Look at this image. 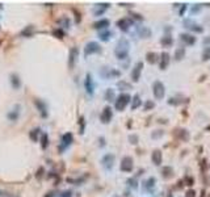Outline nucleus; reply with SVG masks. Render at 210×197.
<instances>
[{"label":"nucleus","instance_id":"1","mask_svg":"<svg viewBox=\"0 0 210 197\" xmlns=\"http://www.w3.org/2000/svg\"><path fill=\"white\" fill-rule=\"evenodd\" d=\"M129 50H130V43L129 41L122 37V38L118 39L117 45H116V49H114V55L118 60H123L127 58L129 55Z\"/></svg>","mask_w":210,"mask_h":197},{"label":"nucleus","instance_id":"2","mask_svg":"<svg viewBox=\"0 0 210 197\" xmlns=\"http://www.w3.org/2000/svg\"><path fill=\"white\" fill-rule=\"evenodd\" d=\"M131 99H133V97H131L129 93H121L120 96L116 99V104H114L116 109H117L118 112L125 110V108L131 102Z\"/></svg>","mask_w":210,"mask_h":197},{"label":"nucleus","instance_id":"3","mask_svg":"<svg viewBox=\"0 0 210 197\" xmlns=\"http://www.w3.org/2000/svg\"><path fill=\"white\" fill-rule=\"evenodd\" d=\"M100 75L104 79H112V78L121 76V72L118 70H116V68L110 67V66H102V67L100 68Z\"/></svg>","mask_w":210,"mask_h":197},{"label":"nucleus","instance_id":"4","mask_svg":"<svg viewBox=\"0 0 210 197\" xmlns=\"http://www.w3.org/2000/svg\"><path fill=\"white\" fill-rule=\"evenodd\" d=\"M152 93L156 100H162L165 96V87L160 80H155L152 84Z\"/></svg>","mask_w":210,"mask_h":197},{"label":"nucleus","instance_id":"5","mask_svg":"<svg viewBox=\"0 0 210 197\" xmlns=\"http://www.w3.org/2000/svg\"><path fill=\"white\" fill-rule=\"evenodd\" d=\"M183 24H184V28L193 32V33H202L204 32V28L200 24H197L194 20H192V18H185Z\"/></svg>","mask_w":210,"mask_h":197},{"label":"nucleus","instance_id":"6","mask_svg":"<svg viewBox=\"0 0 210 197\" xmlns=\"http://www.w3.org/2000/svg\"><path fill=\"white\" fill-rule=\"evenodd\" d=\"M101 50L102 49H101V46H100V43H97V42H94V41H91L85 45V47H84V55H85V57H89V55H92V54L101 53Z\"/></svg>","mask_w":210,"mask_h":197},{"label":"nucleus","instance_id":"7","mask_svg":"<svg viewBox=\"0 0 210 197\" xmlns=\"http://www.w3.org/2000/svg\"><path fill=\"white\" fill-rule=\"evenodd\" d=\"M120 170L122 172H131L134 170V160L131 156H123L122 160H121V164H120Z\"/></svg>","mask_w":210,"mask_h":197},{"label":"nucleus","instance_id":"8","mask_svg":"<svg viewBox=\"0 0 210 197\" xmlns=\"http://www.w3.org/2000/svg\"><path fill=\"white\" fill-rule=\"evenodd\" d=\"M142 70H143V62L139 60V62H136L135 64H134L133 70H131V80H133L134 83H136V81L141 79Z\"/></svg>","mask_w":210,"mask_h":197},{"label":"nucleus","instance_id":"9","mask_svg":"<svg viewBox=\"0 0 210 197\" xmlns=\"http://www.w3.org/2000/svg\"><path fill=\"white\" fill-rule=\"evenodd\" d=\"M114 160H116V158L113 154H105L104 156L101 158V165L105 170L110 171L113 168V165H114Z\"/></svg>","mask_w":210,"mask_h":197},{"label":"nucleus","instance_id":"10","mask_svg":"<svg viewBox=\"0 0 210 197\" xmlns=\"http://www.w3.org/2000/svg\"><path fill=\"white\" fill-rule=\"evenodd\" d=\"M116 25L118 26V29H120V30L127 32L129 28L133 25V20H131L130 17H122V18H120V20H117Z\"/></svg>","mask_w":210,"mask_h":197},{"label":"nucleus","instance_id":"11","mask_svg":"<svg viewBox=\"0 0 210 197\" xmlns=\"http://www.w3.org/2000/svg\"><path fill=\"white\" fill-rule=\"evenodd\" d=\"M113 118V110L110 107H105L101 112V116H100V120H101L102 123H109Z\"/></svg>","mask_w":210,"mask_h":197},{"label":"nucleus","instance_id":"12","mask_svg":"<svg viewBox=\"0 0 210 197\" xmlns=\"http://www.w3.org/2000/svg\"><path fill=\"white\" fill-rule=\"evenodd\" d=\"M84 87H85V91L89 96H93V92H94V83H93V79H92L91 74H87L85 76V80H84Z\"/></svg>","mask_w":210,"mask_h":197},{"label":"nucleus","instance_id":"13","mask_svg":"<svg viewBox=\"0 0 210 197\" xmlns=\"http://www.w3.org/2000/svg\"><path fill=\"white\" fill-rule=\"evenodd\" d=\"M109 7H110L109 3H97V4H94L93 9H92V13H93L94 16H101L102 13H105V11Z\"/></svg>","mask_w":210,"mask_h":197},{"label":"nucleus","instance_id":"14","mask_svg":"<svg viewBox=\"0 0 210 197\" xmlns=\"http://www.w3.org/2000/svg\"><path fill=\"white\" fill-rule=\"evenodd\" d=\"M173 135L176 137V139L183 142H188L189 141V131L186 129H175Z\"/></svg>","mask_w":210,"mask_h":197},{"label":"nucleus","instance_id":"15","mask_svg":"<svg viewBox=\"0 0 210 197\" xmlns=\"http://www.w3.org/2000/svg\"><path fill=\"white\" fill-rule=\"evenodd\" d=\"M169 62H171V57H169V54H168L167 51H163L162 54H160V59H159V68L160 70H167V67H168V64H169Z\"/></svg>","mask_w":210,"mask_h":197},{"label":"nucleus","instance_id":"16","mask_svg":"<svg viewBox=\"0 0 210 197\" xmlns=\"http://www.w3.org/2000/svg\"><path fill=\"white\" fill-rule=\"evenodd\" d=\"M155 184H156V179H155L154 176H151V177H148L147 180H144L143 183H142V188L146 192H152L155 188Z\"/></svg>","mask_w":210,"mask_h":197},{"label":"nucleus","instance_id":"17","mask_svg":"<svg viewBox=\"0 0 210 197\" xmlns=\"http://www.w3.org/2000/svg\"><path fill=\"white\" fill-rule=\"evenodd\" d=\"M178 38H180V41L183 42V43L185 45H194L197 41V38L194 36H192V34L189 33H181L180 36H178Z\"/></svg>","mask_w":210,"mask_h":197},{"label":"nucleus","instance_id":"18","mask_svg":"<svg viewBox=\"0 0 210 197\" xmlns=\"http://www.w3.org/2000/svg\"><path fill=\"white\" fill-rule=\"evenodd\" d=\"M151 160H152V163H154L155 165H160V164H162V162H163V155H162V151H160L159 149H156V150H154V151H152V154H151Z\"/></svg>","mask_w":210,"mask_h":197},{"label":"nucleus","instance_id":"19","mask_svg":"<svg viewBox=\"0 0 210 197\" xmlns=\"http://www.w3.org/2000/svg\"><path fill=\"white\" fill-rule=\"evenodd\" d=\"M74 138H72V134L71 133H66L62 137V143H60V150H64L72 143Z\"/></svg>","mask_w":210,"mask_h":197},{"label":"nucleus","instance_id":"20","mask_svg":"<svg viewBox=\"0 0 210 197\" xmlns=\"http://www.w3.org/2000/svg\"><path fill=\"white\" fill-rule=\"evenodd\" d=\"M136 34L141 38H148V37H151V30L146 26H136Z\"/></svg>","mask_w":210,"mask_h":197},{"label":"nucleus","instance_id":"21","mask_svg":"<svg viewBox=\"0 0 210 197\" xmlns=\"http://www.w3.org/2000/svg\"><path fill=\"white\" fill-rule=\"evenodd\" d=\"M109 25H110V21L108 20V18H101V20L96 21V22L93 24V28L97 29V30H100V29H105V30H106Z\"/></svg>","mask_w":210,"mask_h":197},{"label":"nucleus","instance_id":"22","mask_svg":"<svg viewBox=\"0 0 210 197\" xmlns=\"http://www.w3.org/2000/svg\"><path fill=\"white\" fill-rule=\"evenodd\" d=\"M159 59H160V55L156 54V53H154V51H148L146 54V60L150 63V64H155Z\"/></svg>","mask_w":210,"mask_h":197},{"label":"nucleus","instance_id":"23","mask_svg":"<svg viewBox=\"0 0 210 197\" xmlns=\"http://www.w3.org/2000/svg\"><path fill=\"white\" fill-rule=\"evenodd\" d=\"M160 45H162L163 47H171L173 45V38L172 36H169V34H165L164 37H162V39H160Z\"/></svg>","mask_w":210,"mask_h":197},{"label":"nucleus","instance_id":"24","mask_svg":"<svg viewBox=\"0 0 210 197\" xmlns=\"http://www.w3.org/2000/svg\"><path fill=\"white\" fill-rule=\"evenodd\" d=\"M76 57H78V47H72V49L70 50V60H68V66H70V68H72L74 64H75Z\"/></svg>","mask_w":210,"mask_h":197},{"label":"nucleus","instance_id":"25","mask_svg":"<svg viewBox=\"0 0 210 197\" xmlns=\"http://www.w3.org/2000/svg\"><path fill=\"white\" fill-rule=\"evenodd\" d=\"M162 176L164 179H171L173 176V168L169 167V165H165V167L162 168Z\"/></svg>","mask_w":210,"mask_h":197},{"label":"nucleus","instance_id":"26","mask_svg":"<svg viewBox=\"0 0 210 197\" xmlns=\"http://www.w3.org/2000/svg\"><path fill=\"white\" fill-rule=\"evenodd\" d=\"M142 104V100H141V96H139V93H135L133 96V99H131V109H136V108H139Z\"/></svg>","mask_w":210,"mask_h":197},{"label":"nucleus","instance_id":"27","mask_svg":"<svg viewBox=\"0 0 210 197\" xmlns=\"http://www.w3.org/2000/svg\"><path fill=\"white\" fill-rule=\"evenodd\" d=\"M105 100L109 101V102H112V101H114L116 100V92H114V89L113 88H108L106 89V92H105Z\"/></svg>","mask_w":210,"mask_h":197},{"label":"nucleus","instance_id":"28","mask_svg":"<svg viewBox=\"0 0 210 197\" xmlns=\"http://www.w3.org/2000/svg\"><path fill=\"white\" fill-rule=\"evenodd\" d=\"M184 57H185V47H177L175 51V59L181 60Z\"/></svg>","mask_w":210,"mask_h":197},{"label":"nucleus","instance_id":"29","mask_svg":"<svg viewBox=\"0 0 210 197\" xmlns=\"http://www.w3.org/2000/svg\"><path fill=\"white\" fill-rule=\"evenodd\" d=\"M36 105L38 107L39 112H41V114L43 116V117H46L47 116V112H46V107H45V104L42 101H39V100H36Z\"/></svg>","mask_w":210,"mask_h":197},{"label":"nucleus","instance_id":"30","mask_svg":"<svg viewBox=\"0 0 210 197\" xmlns=\"http://www.w3.org/2000/svg\"><path fill=\"white\" fill-rule=\"evenodd\" d=\"M201 58L204 62L210 59V46H205V49L202 50V54H201Z\"/></svg>","mask_w":210,"mask_h":197},{"label":"nucleus","instance_id":"31","mask_svg":"<svg viewBox=\"0 0 210 197\" xmlns=\"http://www.w3.org/2000/svg\"><path fill=\"white\" fill-rule=\"evenodd\" d=\"M110 36H112V32H109L108 29L99 33V37H100V39H101V41H108V39L110 38Z\"/></svg>","mask_w":210,"mask_h":197},{"label":"nucleus","instance_id":"32","mask_svg":"<svg viewBox=\"0 0 210 197\" xmlns=\"http://www.w3.org/2000/svg\"><path fill=\"white\" fill-rule=\"evenodd\" d=\"M117 87H118V89H122V91H126V89H131V84H129V83H126V81H123V80H120L117 83Z\"/></svg>","mask_w":210,"mask_h":197},{"label":"nucleus","instance_id":"33","mask_svg":"<svg viewBox=\"0 0 210 197\" xmlns=\"http://www.w3.org/2000/svg\"><path fill=\"white\" fill-rule=\"evenodd\" d=\"M126 183H127V185L130 186L131 189H136V188H138V181H136V179H134V177L127 179V180H126Z\"/></svg>","mask_w":210,"mask_h":197},{"label":"nucleus","instance_id":"34","mask_svg":"<svg viewBox=\"0 0 210 197\" xmlns=\"http://www.w3.org/2000/svg\"><path fill=\"white\" fill-rule=\"evenodd\" d=\"M184 184H185V185H188V186H192L194 184V179L192 177V176H189V175H186L185 177H184Z\"/></svg>","mask_w":210,"mask_h":197},{"label":"nucleus","instance_id":"35","mask_svg":"<svg viewBox=\"0 0 210 197\" xmlns=\"http://www.w3.org/2000/svg\"><path fill=\"white\" fill-rule=\"evenodd\" d=\"M202 8V4H194L193 7L190 8V15H196V13H198L200 11H201Z\"/></svg>","mask_w":210,"mask_h":197},{"label":"nucleus","instance_id":"36","mask_svg":"<svg viewBox=\"0 0 210 197\" xmlns=\"http://www.w3.org/2000/svg\"><path fill=\"white\" fill-rule=\"evenodd\" d=\"M155 108V102L154 101H146L144 102V110H150V109H154Z\"/></svg>","mask_w":210,"mask_h":197},{"label":"nucleus","instance_id":"37","mask_svg":"<svg viewBox=\"0 0 210 197\" xmlns=\"http://www.w3.org/2000/svg\"><path fill=\"white\" fill-rule=\"evenodd\" d=\"M163 130H155V131H152V134H151V137L154 139H156V138H160V137H163Z\"/></svg>","mask_w":210,"mask_h":197},{"label":"nucleus","instance_id":"38","mask_svg":"<svg viewBox=\"0 0 210 197\" xmlns=\"http://www.w3.org/2000/svg\"><path fill=\"white\" fill-rule=\"evenodd\" d=\"M129 142H130L131 144H136L138 143V135H135V134L129 135Z\"/></svg>","mask_w":210,"mask_h":197},{"label":"nucleus","instance_id":"39","mask_svg":"<svg viewBox=\"0 0 210 197\" xmlns=\"http://www.w3.org/2000/svg\"><path fill=\"white\" fill-rule=\"evenodd\" d=\"M47 134H42V149H46L47 147Z\"/></svg>","mask_w":210,"mask_h":197},{"label":"nucleus","instance_id":"40","mask_svg":"<svg viewBox=\"0 0 210 197\" xmlns=\"http://www.w3.org/2000/svg\"><path fill=\"white\" fill-rule=\"evenodd\" d=\"M186 7H188V4H181V8H180V12H178V15L180 16H184V13H185V11H186Z\"/></svg>","mask_w":210,"mask_h":197},{"label":"nucleus","instance_id":"41","mask_svg":"<svg viewBox=\"0 0 210 197\" xmlns=\"http://www.w3.org/2000/svg\"><path fill=\"white\" fill-rule=\"evenodd\" d=\"M185 197H196V192H194L193 189H189V191H186Z\"/></svg>","mask_w":210,"mask_h":197},{"label":"nucleus","instance_id":"42","mask_svg":"<svg viewBox=\"0 0 210 197\" xmlns=\"http://www.w3.org/2000/svg\"><path fill=\"white\" fill-rule=\"evenodd\" d=\"M131 16H133L134 18H135V20H139V21H143V17H142L141 15H139V13H134V12H131L130 13Z\"/></svg>","mask_w":210,"mask_h":197},{"label":"nucleus","instance_id":"43","mask_svg":"<svg viewBox=\"0 0 210 197\" xmlns=\"http://www.w3.org/2000/svg\"><path fill=\"white\" fill-rule=\"evenodd\" d=\"M38 131H39V129H36V130H33V133H30V137L34 139V141L37 139V134H38Z\"/></svg>","mask_w":210,"mask_h":197},{"label":"nucleus","instance_id":"44","mask_svg":"<svg viewBox=\"0 0 210 197\" xmlns=\"http://www.w3.org/2000/svg\"><path fill=\"white\" fill-rule=\"evenodd\" d=\"M12 81H13V86L17 88V87H18V80H17V76H16V75L12 76Z\"/></svg>","mask_w":210,"mask_h":197},{"label":"nucleus","instance_id":"45","mask_svg":"<svg viewBox=\"0 0 210 197\" xmlns=\"http://www.w3.org/2000/svg\"><path fill=\"white\" fill-rule=\"evenodd\" d=\"M54 34H57L58 38H62V37L64 36V33H63L62 30H54Z\"/></svg>","mask_w":210,"mask_h":197},{"label":"nucleus","instance_id":"46","mask_svg":"<svg viewBox=\"0 0 210 197\" xmlns=\"http://www.w3.org/2000/svg\"><path fill=\"white\" fill-rule=\"evenodd\" d=\"M80 133H84V118H80Z\"/></svg>","mask_w":210,"mask_h":197},{"label":"nucleus","instance_id":"47","mask_svg":"<svg viewBox=\"0 0 210 197\" xmlns=\"http://www.w3.org/2000/svg\"><path fill=\"white\" fill-rule=\"evenodd\" d=\"M58 197H71V192H63V193H60Z\"/></svg>","mask_w":210,"mask_h":197},{"label":"nucleus","instance_id":"48","mask_svg":"<svg viewBox=\"0 0 210 197\" xmlns=\"http://www.w3.org/2000/svg\"><path fill=\"white\" fill-rule=\"evenodd\" d=\"M204 43L206 45V46H207V43H210V37H207V38L204 39Z\"/></svg>","mask_w":210,"mask_h":197},{"label":"nucleus","instance_id":"49","mask_svg":"<svg viewBox=\"0 0 210 197\" xmlns=\"http://www.w3.org/2000/svg\"><path fill=\"white\" fill-rule=\"evenodd\" d=\"M120 5H122V7H130L131 4H125V3H120Z\"/></svg>","mask_w":210,"mask_h":197},{"label":"nucleus","instance_id":"50","mask_svg":"<svg viewBox=\"0 0 210 197\" xmlns=\"http://www.w3.org/2000/svg\"><path fill=\"white\" fill-rule=\"evenodd\" d=\"M167 197H173V196H172V194H171V193H169V194H168V196H167Z\"/></svg>","mask_w":210,"mask_h":197}]
</instances>
